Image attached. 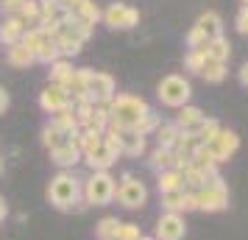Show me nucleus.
Wrapping results in <instances>:
<instances>
[{
  "label": "nucleus",
  "mask_w": 248,
  "mask_h": 240,
  "mask_svg": "<svg viewBox=\"0 0 248 240\" xmlns=\"http://www.w3.org/2000/svg\"><path fill=\"white\" fill-rule=\"evenodd\" d=\"M106 109H109V123L120 126L123 131H134L140 126V120L151 112V103L140 95H131V92H117L106 103Z\"/></svg>",
  "instance_id": "f257e3e1"
},
{
  "label": "nucleus",
  "mask_w": 248,
  "mask_h": 240,
  "mask_svg": "<svg viewBox=\"0 0 248 240\" xmlns=\"http://www.w3.org/2000/svg\"><path fill=\"white\" fill-rule=\"evenodd\" d=\"M47 201L56 209H73V207H84L81 198V179L73 171H59L50 184H47Z\"/></svg>",
  "instance_id": "f03ea898"
},
{
  "label": "nucleus",
  "mask_w": 248,
  "mask_h": 240,
  "mask_svg": "<svg viewBox=\"0 0 248 240\" xmlns=\"http://www.w3.org/2000/svg\"><path fill=\"white\" fill-rule=\"evenodd\" d=\"M117 179L109 171H92L87 179H81V198L84 207H106L114 201Z\"/></svg>",
  "instance_id": "7ed1b4c3"
},
{
  "label": "nucleus",
  "mask_w": 248,
  "mask_h": 240,
  "mask_svg": "<svg viewBox=\"0 0 248 240\" xmlns=\"http://www.w3.org/2000/svg\"><path fill=\"white\" fill-rule=\"evenodd\" d=\"M192 193H195V204L201 212H223L229 207V187H226L220 173L206 176V184L201 190H192Z\"/></svg>",
  "instance_id": "20e7f679"
},
{
  "label": "nucleus",
  "mask_w": 248,
  "mask_h": 240,
  "mask_svg": "<svg viewBox=\"0 0 248 240\" xmlns=\"http://www.w3.org/2000/svg\"><path fill=\"white\" fill-rule=\"evenodd\" d=\"M156 98L165 106H170V109H181L192 98V84L184 76H179V73H170V76H165L156 84Z\"/></svg>",
  "instance_id": "39448f33"
},
{
  "label": "nucleus",
  "mask_w": 248,
  "mask_h": 240,
  "mask_svg": "<svg viewBox=\"0 0 248 240\" xmlns=\"http://www.w3.org/2000/svg\"><path fill=\"white\" fill-rule=\"evenodd\" d=\"M114 198L125 209H140V207L148 204V187L145 182L137 179L134 173H123L120 182H117V190H114Z\"/></svg>",
  "instance_id": "423d86ee"
},
{
  "label": "nucleus",
  "mask_w": 248,
  "mask_h": 240,
  "mask_svg": "<svg viewBox=\"0 0 248 240\" xmlns=\"http://www.w3.org/2000/svg\"><path fill=\"white\" fill-rule=\"evenodd\" d=\"M103 23L114 28V31H128V28H137L140 25V12L128 3H112L103 9Z\"/></svg>",
  "instance_id": "0eeeda50"
},
{
  "label": "nucleus",
  "mask_w": 248,
  "mask_h": 240,
  "mask_svg": "<svg viewBox=\"0 0 248 240\" xmlns=\"http://www.w3.org/2000/svg\"><path fill=\"white\" fill-rule=\"evenodd\" d=\"M237 148H240V137H237V131H232V128H220V131H217V137L206 145V151L212 154L215 165L229 162L237 154Z\"/></svg>",
  "instance_id": "6e6552de"
},
{
  "label": "nucleus",
  "mask_w": 248,
  "mask_h": 240,
  "mask_svg": "<svg viewBox=\"0 0 248 240\" xmlns=\"http://www.w3.org/2000/svg\"><path fill=\"white\" fill-rule=\"evenodd\" d=\"M87 92H90L92 103H106L112 101L117 95V84L109 73H101V70H92L90 73V81H87Z\"/></svg>",
  "instance_id": "1a4fd4ad"
},
{
  "label": "nucleus",
  "mask_w": 248,
  "mask_h": 240,
  "mask_svg": "<svg viewBox=\"0 0 248 240\" xmlns=\"http://www.w3.org/2000/svg\"><path fill=\"white\" fill-rule=\"evenodd\" d=\"M184 235H187L184 215H176V212H162L159 215L156 232H154L156 240H184Z\"/></svg>",
  "instance_id": "9d476101"
},
{
  "label": "nucleus",
  "mask_w": 248,
  "mask_h": 240,
  "mask_svg": "<svg viewBox=\"0 0 248 240\" xmlns=\"http://www.w3.org/2000/svg\"><path fill=\"white\" fill-rule=\"evenodd\" d=\"M39 106H42V112H47L50 117H53V114L70 109V95L64 92V87H59V84H47L45 90L39 92Z\"/></svg>",
  "instance_id": "9b49d317"
},
{
  "label": "nucleus",
  "mask_w": 248,
  "mask_h": 240,
  "mask_svg": "<svg viewBox=\"0 0 248 240\" xmlns=\"http://www.w3.org/2000/svg\"><path fill=\"white\" fill-rule=\"evenodd\" d=\"M162 209H165V212H176V215L192 212V209H198V204H195V193H192V190L165 193L162 195Z\"/></svg>",
  "instance_id": "f8f14e48"
},
{
  "label": "nucleus",
  "mask_w": 248,
  "mask_h": 240,
  "mask_svg": "<svg viewBox=\"0 0 248 240\" xmlns=\"http://www.w3.org/2000/svg\"><path fill=\"white\" fill-rule=\"evenodd\" d=\"M81 162H87V165H90V171H109L114 162H117V154H114V151L101 140L95 148L87 151V154L81 157Z\"/></svg>",
  "instance_id": "ddd939ff"
},
{
  "label": "nucleus",
  "mask_w": 248,
  "mask_h": 240,
  "mask_svg": "<svg viewBox=\"0 0 248 240\" xmlns=\"http://www.w3.org/2000/svg\"><path fill=\"white\" fill-rule=\"evenodd\" d=\"M203 120H206V114H203L198 106L187 103V106H181V109H179V114H176V120H173V123H176L184 134H195V131L203 126Z\"/></svg>",
  "instance_id": "4468645a"
},
{
  "label": "nucleus",
  "mask_w": 248,
  "mask_h": 240,
  "mask_svg": "<svg viewBox=\"0 0 248 240\" xmlns=\"http://www.w3.org/2000/svg\"><path fill=\"white\" fill-rule=\"evenodd\" d=\"M50 162H53V165H59L62 171H73V168H76V165L81 162V151H78V145H76L73 140L62 143L59 148L50 151Z\"/></svg>",
  "instance_id": "2eb2a0df"
},
{
  "label": "nucleus",
  "mask_w": 248,
  "mask_h": 240,
  "mask_svg": "<svg viewBox=\"0 0 248 240\" xmlns=\"http://www.w3.org/2000/svg\"><path fill=\"white\" fill-rule=\"evenodd\" d=\"M25 28H28V25H25L20 17H3V23H0V42L6 48L17 45V42L23 39Z\"/></svg>",
  "instance_id": "dca6fc26"
},
{
  "label": "nucleus",
  "mask_w": 248,
  "mask_h": 240,
  "mask_svg": "<svg viewBox=\"0 0 248 240\" xmlns=\"http://www.w3.org/2000/svg\"><path fill=\"white\" fill-rule=\"evenodd\" d=\"M156 190H159V195L176 193V190H184V173L176 171V168L156 173Z\"/></svg>",
  "instance_id": "f3484780"
},
{
  "label": "nucleus",
  "mask_w": 248,
  "mask_h": 240,
  "mask_svg": "<svg viewBox=\"0 0 248 240\" xmlns=\"http://www.w3.org/2000/svg\"><path fill=\"white\" fill-rule=\"evenodd\" d=\"M148 151V137L137 134V131H123L120 137V154L125 157H142Z\"/></svg>",
  "instance_id": "a211bd4d"
},
{
  "label": "nucleus",
  "mask_w": 248,
  "mask_h": 240,
  "mask_svg": "<svg viewBox=\"0 0 248 240\" xmlns=\"http://www.w3.org/2000/svg\"><path fill=\"white\" fill-rule=\"evenodd\" d=\"M50 126L59 128V131H62L64 137H70V140H73V134H78V131H81L78 120H76V112H73V106H70V109H64V112L53 114V117H50Z\"/></svg>",
  "instance_id": "6ab92c4d"
},
{
  "label": "nucleus",
  "mask_w": 248,
  "mask_h": 240,
  "mask_svg": "<svg viewBox=\"0 0 248 240\" xmlns=\"http://www.w3.org/2000/svg\"><path fill=\"white\" fill-rule=\"evenodd\" d=\"M195 25L206 34V39H217V36H223V20H220V14L217 12H203L201 17L195 20Z\"/></svg>",
  "instance_id": "aec40b11"
},
{
  "label": "nucleus",
  "mask_w": 248,
  "mask_h": 240,
  "mask_svg": "<svg viewBox=\"0 0 248 240\" xmlns=\"http://www.w3.org/2000/svg\"><path fill=\"white\" fill-rule=\"evenodd\" d=\"M148 165H151V171L154 173H162V171H170V168H176V154L170 148H154L151 151V157H148Z\"/></svg>",
  "instance_id": "412c9836"
},
{
  "label": "nucleus",
  "mask_w": 248,
  "mask_h": 240,
  "mask_svg": "<svg viewBox=\"0 0 248 240\" xmlns=\"http://www.w3.org/2000/svg\"><path fill=\"white\" fill-rule=\"evenodd\" d=\"M47 76H50V84H59V87H64L70 79H73V73H76V67H73V62L70 59H56L53 64H47Z\"/></svg>",
  "instance_id": "4be33fe9"
},
{
  "label": "nucleus",
  "mask_w": 248,
  "mask_h": 240,
  "mask_svg": "<svg viewBox=\"0 0 248 240\" xmlns=\"http://www.w3.org/2000/svg\"><path fill=\"white\" fill-rule=\"evenodd\" d=\"M181 134H184V131H181L173 120H170V123H159V128L154 131L159 148H170V151H173V145H176V140H179Z\"/></svg>",
  "instance_id": "5701e85b"
},
{
  "label": "nucleus",
  "mask_w": 248,
  "mask_h": 240,
  "mask_svg": "<svg viewBox=\"0 0 248 240\" xmlns=\"http://www.w3.org/2000/svg\"><path fill=\"white\" fill-rule=\"evenodd\" d=\"M203 53H206V59H212V62H223L226 64L229 56H232V45H229L226 36H217V39H209V42H206Z\"/></svg>",
  "instance_id": "b1692460"
},
{
  "label": "nucleus",
  "mask_w": 248,
  "mask_h": 240,
  "mask_svg": "<svg viewBox=\"0 0 248 240\" xmlns=\"http://www.w3.org/2000/svg\"><path fill=\"white\" fill-rule=\"evenodd\" d=\"M6 59H9V64H12V67H28V64H34V62H36V56L23 45V42L6 48Z\"/></svg>",
  "instance_id": "393cba45"
},
{
  "label": "nucleus",
  "mask_w": 248,
  "mask_h": 240,
  "mask_svg": "<svg viewBox=\"0 0 248 240\" xmlns=\"http://www.w3.org/2000/svg\"><path fill=\"white\" fill-rule=\"evenodd\" d=\"M73 14H76L78 20H84L87 25H95V23H98V20L103 17L101 6H98L95 0H81L78 6H76V12H73Z\"/></svg>",
  "instance_id": "a878e982"
},
{
  "label": "nucleus",
  "mask_w": 248,
  "mask_h": 240,
  "mask_svg": "<svg viewBox=\"0 0 248 240\" xmlns=\"http://www.w3.org/2000/svg\"><path fill=\"white\" fill-rule=\"evenodd\" d=\"M192 168H198V171H203L206 176H212V173H217V165H215L212 154L206 151V145H198L195 148V154H192Z\"/></svg>",
  "instance_id": "bb28decb"
},
{
  "label": "nucleus",
  "mask_w": 248,
  "mask_h": 240,
  "mask_svg": "<svg viewBox=\"0 0 248 240\" xmlns=\"http://www.w3.org/2000/svg\"><path fill=\"white\" fill-rule=\"evenodd\" d=\"M198 145H201V143L195 140V134H181V137L176 140V145H173V154H176L179 160H192V154H195Z\"/></svg>",
  "instance_id": "cd10ccee"
},
{
  "label": "nucleus",
  "mask_w": 248,
  "mask_h": 240,
  "mask_svg": "<svg viewBox=\"0 0 248 240\" xmlns=\"http://www.w3.org/2000/svg\"><path fill=\"white\" fill-rule=\"evenodd\" d=\"M226 64L223 62H212V59H206V64H203L201 70V79L206 81V84H220V81L226 79Z\"/></svg>",
  "instance_id": "c85d7f7f"
},
{
  "label": "nucleus",
  "mask_w": 248,
  "mask_h": 240,
  "mask_svg": "<svg viewBox=\"0 0 248 240\" xmlns=\"http://www.w3.org/2000/svg\"><path fill=\"white\" fill-rule=\"evenodd\" d=\"M56 45L62 50V59H73L81 53V45L84 42H78L76 36H70V34H56Z\"/></svg>",
  "instance_id": "c756f323"
},
{
  "label": "nucleus",
  "mask_w": 248,
  "mask_h": 240,
  "mask_svg": "<svg viewBox=\"0 0 248 240\" xmlns=\"http://www.w3.org/2000/svg\"><path fill=\"white\" fill-rule=\"evenodd\" d=\"M120 224H123V221H117L114 215L101 218V221H98V226H95L98 240H114V238H117V229H120Z\"/></svg>",
  "instance_id": "7c9ffc66"
},
{
  "label": "nucleus",
  "mask_w": 248,
  "mask_h": 240,
  "mask_svg": "<svg viewBox=\"0 0 248 240\" xmlns=\"http://www.w3.org/2000/svg\"><path fill=\"white\" fill-rule=\"evenodd\" d=\"M47 39H50V36H45L42 31H39V28H36V25H31V28H25V34H23V39H20V42H23V45L36 56V50L45 45Z\"/></svg>",
  "instance_id": "2f4dec72"
},
{
  "label": "nucleus",
  "mask_w": 248,
  "mask_h": 240,
  "mask_svg": "<svg viewBox=\"0 0 248 240\" xmlns=\"http://www.w3.org/2000/svg\"><path fill=\"white\" fill-rule=\"evenodd\" d=\"M220 128H223V126H220L215 117H206V120H203V126L195 131V140H198L201 145H209V143L217 137V131H220Z\"/></svg>",
  "instance_id": "473e14b6"
},
{
  "label": "nucleus",
  "mask_w": 248,
  "mask_h": 240,
  "mask_svg": "<svg viewBox=\"0 0 248 240\" xmlns=\"http://www.w3.org/2000/svg\"><path fill=\"white\" fill-rule=\"evenodd\" d=\"M39 14H42V12H39V0H23V9H20V14H17V17H20V20L31 28V25L39 23Z\"/></svg>",
  "instance_id": "72a5a7b5"
},
{
  "label": "nucleus",
  "mask_w": 248,
  "mask_h": 240,
  "mask_svg": "<svg viewBox=\"0 0 248 240\" xmlns=\"http://www.w3.org/2000/svg\"><path fill=\"white\" fill-rule=\"evenodd\" d=\"M56 59H62V50H59L56 39H47L45 45L36 50V62H42V64H53Z\"/></svg>",
  "instance_id": "f704fd0d"
},
{
  "label": "nucleus",
  "mask_w": 248,
  "mask_h": 240,
  "mask_svg": "<svg viewBox=\"0 0 248 240\" xmlns=\"http://www.w3.org/2000/svg\"><path fill=\"white\" fill-rule=\"evenodd\" d=\"M203 64H206V53H203V50H190V53L184 56V70L192 73V76H201Z\"/></svg>",
  "instance_id": "c9c22d12"
},
{
  "label": "nucleus",
  "mask_w": 248,
  "mask_h": 240,
  "mask_svg": "<svg viewBox=\"0 0 248 240\" xmlns=\"http://www.w3.org/2000/svg\"><path fill=\"white\" fill-rule=\"evenodd\" d=\"M67 140H70V137H64V134H62L59 128H53L50 123H47V126L42 128V145H45L47 151L59 148V145H62V143H67Z\"/></svg>",
  "instance_id": "e433bc0d"
},
{
  "label": "nucleus",
  "mask_w": 248,
  "mask_h": 240,
  "mask_svg": "<svg viewBox=\"0 0 248 240\" xmlns=\"http://www.w3.org/2000/svg\"><path fill=\"white\" fill-rule=\"evenodd\" d=\"M159 123H162V120H159V114L151 109V112H148L145 117L140 120V126H137L134 131H137V134H142V137H151V134H154V131L159 128Z\"/></svg>",
  "instance_id": "4c0bfd02"
},
{
  "label": "nucleus",
  "mask_w": 248,
  "mask_h": 240,
  "mask_svg": "<svg viewBox=\"0 0 248 240\" xmlns=\"http://www.w3.org/2000/svg\"><path fill=\"white\" fill-rule=\"evenodd\" d=\"M206 42H209V39H206V34H203L198 25H192L190 31H187V48H190V50H203Z\"/></svg>",
  "instance_id": "58836bf2"
},
{
  "label": "nucleus",
  "mask_w": 248,
  "mask_h": 240,
  "mask_svg": "<svg viewBox=\"0 0 248 240\" xmlns=\"http://www.w3.org/2000/svg\"><path fill=\"white\" fill-rule=\"evenodd\" d=\"M39 17H64L62 0H39Z\"/></svg>",
  "instance_id": "ea45409f"
},
{
  "label": "nucleus",
  "mask_w": 248,
  "mask_h": 240,
  "mask_svg": "<svg viewBox=\"0 0 248 240\" xmlns=\"http://www.w3.org/2000/svg\"><path fill=\"white\" fill-rule=\"evenodd\" d=\"M140 235H142V229L137 226V224H120L114 240H140Z\"/></svg>",
  "instance_id": "a19ab883"
},
{
  "label": "nucleus",
  "mask_w": 248,
  "mask_h": 240,
  "mask_svg": "<svg viewBox=\"0 0 248 240\" xmlns=\"http://www.w3.org/2000/svg\"><path fill=\"white\" fill-rule=\"evenodd\" d=\"M23 9V0H0V14L3 17H17Z\"/></svg>",
  "instance_id": "79ce46f5"
},
{
  "label": "nucleus",
  "mask_w": 248,
  "mask_h": 240,
  "mask_svg": "<svg viewBox=\"0 0 248 240\" xmlns=\"http://www.w3.org/2000/svg\"><path fill=\"white\" fill-rule=\"evenodd\" d=\"M234 25H237V31L243 36H248V6H243L240 12H237V17H234Z\"/></svg>",
  "instance_id": "37998d69"
},
{
  "label": "nucleus",
  "mask_w": 248,
  "mask_h": 240,
  "mask_svg": "<svg viewBox=\"0 0 248 240\" xmlns=\"http://www.w3.org/2000/svg\"><path fill=\"white\" fill-rule=\"evenodd\" d=\"M6 109H9V92L0 87V114H6Z\"/></svg>",
  "instance_id": "c03bdc74"
},
{
  "label": "nucleus",
  "mask_w": 248,
  "mask_h": 240,
  "mask_svg": "<svg viewBox=\"0 0 248 240\" xmlns=\"http://www.w3.org/2000/svg\"><path fill=\"white\" fill-rule=\"evenodd\" d=\"M237 79H240V84H243V87L248 90V62L243 64V67H240V76H237Z\"/></svg>",
  "instance_id": "a18cd8bd"
},
{
  "label": "nucleus",
  "mask_w": 248,
  "mask_h": 240,
  "mask_svg": "<svg viewBox=\"0 0 248 240\" xmlns=\"http://www.w3.org/2000/svg\"><path fill=\"white\" fill-rule=\"evenodd\" d=\"M78 3H81V0H62V9L73 14V12H76V6H78Z\"/></svg>",
  "instance_id": "49530a36"
},
{
  "label": "nucleus",
  "mask_w": 248,
  "mask_h": 240,
  "mask_svg": "<svg viewBox=\"0 0 248 240\" xmlns=\"http://www.w3.org/2000/svg\"><path fill=\"white\" fill-rule=\"evenodd\" d=\"M6 215H9V207H6V201H3V198H0V224L6 221Z\"/></svg>",
  "instance_id": "de8ad7c7"
},
{
  "label": "nucleus",
  "mask_w": 248,
  "mask_h": 240,
  "mask_svg": "<svg viewBox=\"0 0 248 240\" xmlns=\"http://www.w3.org/2000/svg\"><path fill=\"white\" fill-rule=\"evenodd\" d=\"M140 240H156V238H151V235H140Z\"/></svg>",
  "instance_id": "09e8293b"
},
{
  "label": "nucleus",
  "mask_w": 248,
  "mask_h": 240,
  "mask_svg": "<svg viewBox=\"0 0 248 240\" xmlns=\"http://www.w3.org/2000/svg\"><path fill=\"white\" fill-rule=\"evenodd\" d=\"M0 173H3V157H0Z\"/></svg>",
  "instance_id": "8fccbe9b"
},
{
  "label": "nucleus",
  "mask_w": 248,
  "mask_h": 240,
  "mask_svg": "<svg viewBox=\"0 0 248 240\" xmlns=\"http://www.w3.org/2000/svg\"><path fill=\"white\" fill-rule=\"evenodd\" d=\"M240 3H243V6H248V0H240Z\"/></svg>",
  "instance_id": "3c124183"
}]
</instances>
